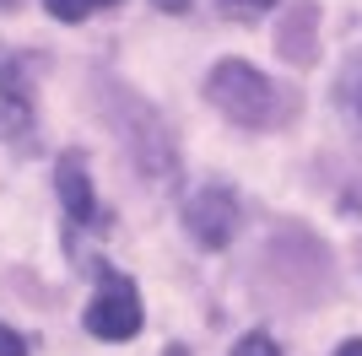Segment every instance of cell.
Instances as JSON below:
<instances>
[{
  "mask_svg": "<svg viewBox=\"0 0 362 356\" xmlns=\"http://www.w3.org/2000/svg\"><path fill=\"white\" fill-rule=\"evenodd\" d=\"M87 329L98 340H130V335H141V292L124 275L103 270V286L87 302Z\"/></svg>",
  "mask_w": 362,
  "mask_h": 356,
  "instance_id": "obj_2",
  "label": "cell"
},
{
  "mask_svg": "<svg viewBox=\"0 0 362 356\" xmlns=\"http://www.w3.org/2000/svg\"><path fill=\"white\" fill-rule=\"evenodd\" d=\"M227 6H238V11H265V6H276V0H227Z\"/></svg>",
  "mask_w": 362,
  "mask_h": 356,
  "instance_id": "obj_8",
  "label": "cell"
},
{
  "mask_svg": "<svg viewBox=\"0 0 362 356\" xmlns=\"http://www.w3.org/2000/svg\"><path fill=\"white\" fill-rule=\"evenodd\" d=\"M0 356H28V340H22L16 329H6V324H0Z\"/></svg>",
  "mask_w": 362,
  "mask_h": 356,
  "instance_id": "obj_7",
  "label": "cell"
},
{
  "mask_svg": "<svg viewBox=\"0 0 362 356\" xmlns=\"http://www.w3.org/2000/svg\"><path fill=\"white\" fill-rule=\"evenodd\" d=\"M206 97H211L233 124H243V130H265L276 119H287L281 87H276L271 76H259L255 65H243V59H222V65H216L211 81H206Z\"/></svg>",
  "mask_w": 362,
  "mask_h": 356,
  "instance_id": "obj_1",
  "label": "cell"
},
{
  "mask_svg": "<svg viewBox=\"0 0 362 356\" xmlns=\"http://www.w3.org/2000/svg\"><path fill=\"white\" fill-rule=\"evenodd\" d=\"M233 356H281V351H276L271 335H259V329H255V335H243V340L233 345Z\"/></svg>",
  "mask_w": 362,
  "mask_h": 356,
  "instance_id": "obj_6",
  "label": "cell"
},
{
  "mask_svg": "<svg viewBox=\"0 0 362 356\" xmlns=\"http://www.w3.org/2000/svg\"><path fill=\"white\" fill-rule=\"evenodd\" d=\"M184 222H189L195 243H206V249H222L227 237L238 232V200H233L227 189H200L195 200H189V210H184Z\"/></svg>",
  "mask_w": 362,
  "mask_h": 356,
  "instance_id": "obj_3",
  "label": "cell"
},
{
  "mask_svg": "<svg viewBox=\"0 0 362 356\" xmlns=\"http://www.w3.org/2000/svg\"><path fill=\"white\" fill-rule=\"evenodd\" d=\"M44 6L60 16V22H87V16L108 11V6H119V0H44Z\"/></svg>",
  "mask_w": 362,
  "mask_h": 356,
  "instance_id": "obj_5",
  "label": "cell"
},
{
  "mask_svg": "<svg viewBox=\"0 0 362 356\" xmlns=\"http://www.w3.org/2000/svg\"><path fill=\"white\" fill-rule=\"evenodd\" d=\"M54 184H60V200H65V210H71V222H76V227H87V222H92V178H87V157H81V151H65L60 167H54Z\"/></svg>",
  "mask_w": 362,
  "mask_h": 356,
  "instance_id": "obj_4",
  "label": "cell"
},
{
  "mask_svg": "<svg viewBox=\"0 0 362 356\" xmlns=\"http://www.w3.org/2000/svg\"><path fill=\"white\" fill-rule=\"evenodd\" d=\"M357 119H362V92H357Z\"/></svg>",
  "mask_w": 362,
  "mask_h": 356,
  "instance_id": "obj_11",
  "label": "cell"
},
{
  "mask_svg": "<svg viewBox=\"0 0 362 356\" xmlns=\"http://www.w3.org/2000/svg\"><path fill=\"white\" fill-rule=\"evenodd\" d=\"M335 356H362V340H346V345H341Z\"/></svg>",
  "mask_w": 362,
  "mask_h": 356,
  "instance_id": "obj_10",
  "label": "cell"
},
{
  "mask_svg": "<svg viewBox=\"0 0 362 356\" xmlns=\"http://www.w3.org/2000/svg\"><path fill=\"white\" fill-rule=\"evenodd\" d=\"M151 6H163V11H189V0H151Z\"/></svg>",
  "mask_w": 362,
  "mask_h": 356,
  "instance_id": "obj_9",
  "label": "cell"
}]
</instances>
